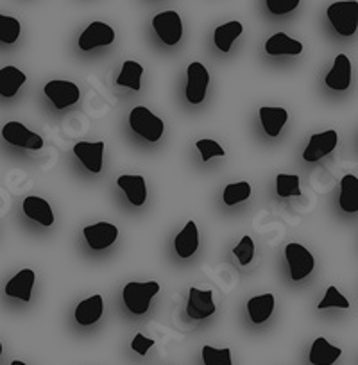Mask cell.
<instances>
[{
	"label": "cell",
	"instance_id": "cell-3",
	"mask_svg": "<svg viewBox=\"0 0 358 365\" xmlns=\"http://www.w3.org/2000/svg\"><path fill=\"white\" fill-rule=\"evenodd\" d=\"M129 124L131 129L138 136H142L147 142H158L163 136L165 125L160 117L150 113L145 106H136L129 115Z\"/></svg>",
	"mask_w": 358,
	"mask_h": 365
},
{
	"label": "cell",
	"instance_id": "cell-32",
	"mask_svg": "<svg viewBox=\"0 0 358 365\" xmlns=\"http://www.w3.org/2000/svg\"><path fill=\"white\" fill-rule=\"evenodd\" d=\"M317 308L319 310H326V308H342V310H347V308H349V301L337 290V287H328L326 296L322 297V301L317 304Z\"/></svg>",
	"mask_w": 358,
	"mask_h": 365
},
{
	"label": "cell",
	"instance_id": "cell-9",
	"mask_svg": "<svg viewBox=\"0 0 358 365\" xmlns=\"http://www.w3.org/2000/svg\"><path fill=\"white\" fill-rule=\"evenodd\" d=\"M115 41V31L104 22H92L79 36L81 51H93L97 47H106Z\"/></svg>",
	"mask_w": 358,
	"mask_h": 365
},
{
	"label": "cell",
	"instance_id": "cell-6",
	"mask_svg": "<svg viewBox=\"0 0 358 365\" xmlns=\"http://www.w3.org/2000/svg\"><path fill=\"white\" fill-rule=\"evenodd\" d=\"M153 27L165 45H175L183 36V22L175 11L158 13L153 19Z\"/></svg>",
	"mask_w": 358,
	"mask_h": 365
},
{
	"label": "cell",
	"instance_id": "cell-2",
	"mask_svg": "<svg viewBox=\"0 0 358 365\" xmlns=\"http://www.w3.org/2000/svg\"><path fill=\"white\" fill-rule=\"evenodd\" d=\"M160 292V283L147 282L136 283L131 282L122 290V299H124L126 308L135 315H143L150 307V301Z\"/></svg>",
	"mask_w": 358,
	"mask_h": 365
},
{
	"label": "cell",
	"instance_id": "cell-17",
	"mask_svg": "<svg viewBox=\"0 0 358 365\" xmlns=\"http://www.w3.org/2000/svg\"><path fill=\"white\" fill-rule=\"evenodd\" d=\"M24 213H26L29 219L36 220L41 226L48 227L54 224V213H52L51 205L45 201L44 197H36V195H31V197L24 199Z\"/></svg>",
	"mask_w": 358,
	"mask_h": 365
},
{
	"label": "cell",
	"instance_id": "cell-30",
	"mask_svg": "<svg viewBox=\"0 0 358 365\" xmlns=\"http://www.w3.org/2000/svg\"><path fill=\"white\" fill-rule=\"evenodd\" d=\"M20 33H22V26L16 19L13 16L0 15V41L2 43H15L20 38Z\"/></svg>",
	"mask_w": 358,
	"mask_h": 365
},
{
	"label": "cell",
	"instance_id": "cell-35",
	"mask_svg": "<svg viewBox=\"0 0 358 365\" xmlns=\"http://www.w3.org/2000/svg\"><path fill=\"white\" fill-rule=\"evenodd\" d=\"M272 15H287L300 6V0H265Z\"/></svg>",
	"mask_w": 358,
	"mask_h": 365
},
{
	"label": "cell",
	"instance_id": "cell-5",
	"mask_svg": "<svg viewBox=\"0 0 358 365\" xmlns=\"http://www.w3.org/2000/svg\"><path fill=\"white\" fill-rule=\"evenodd\" d=\"M210 84L208 68L199 61L190 63L187 70V99L190 104H201L206 97V90Z\"/></svg>",
	"mask_w": 358,
	"mask_h": 365
},
{
	"label": "cell",
	"instance_id": "cell-21",
	"mask_svg": "<svg viewBox=\"0 0 358 365\" xmlns=\"http://www.w3.org/2000/svg\"><path fill=\"white\" fill-rule=\"evenodd\" d=\"M265 51L271 56H297L303 52V43L292 40L285 33H278L267 40Z\"/></svg>",
	"mask_w": 358,
	"mask_h": 365
},
{
	"label": "cell",
	"instance_id": "cell-25",
	"mask_svg": "<svg viewBox=\"0 0 358 365\" xmlns=\"http://www.w3.org/2000/svg\"><path fill=\"white\" fill-rule=\"evenodd\" d=\"M339 206L346 213L358 212V178L353 174L344 175L340 181Z\"/></svg>",
	"mask_w": 358,
	"mask_h": 365
},
{
	"label": "cell",
	"instance_id": "cell-11",
	"mask_svg": "<svg viewBox=\"0 0 358 365\" xmlns=\"http://www.w3.org/2000/svg\"><path fill=\"white\" fill-rule=\"evenodd\" d=\"M84 238H86L88 245L93 249V251H103V249L110 247L115 244L118 237L117 226L110 222H97L93 226H86L83 230Z\"/></svg>",
	"mask_w": 358,
	"mask_h": 365
},
{
	"label": "cell",
	"instance_id": "cell-8",
	"mask_svg": "<svg viewBox=\"0 0 358 365\" xmlns=\"http://www.w3.org/2000/svg\"><path fill=\"white\" fill-rule=\"evenodd\" d=\"M2 136H4V140L8 143H11L15 147H22V149L40 150L44 147V138L40 135H36V133L31 131V129H27L20 122H8L2 128Z\"/></svg>",
	"mask_w": 358,
	"mask_h": 365
},
{
	"label": "cell",
	"instance_id": "cell-4",
	"mask_svg": "<svg viewBox=\"0 0 358 365\" xmlns=\"http://www.w3.org/2000/svg\"><path fill=\"white\" fill-rule=\"evenodd\" d=\"M285 256L290 269V278L294 282H301V279L307 278L308 274H312V270H314L315 259L305 245L289 244L285 247Z\"/></svg>",
	"mask_w": 358,
	"mask_h": 365
},
{
	"label": "cell",
	"instance_id": "cell-38",
	"mask_svg": "<svg viewBox=\"0 0 358 365\" xmlns=\"http://www.w3.org/2000/svg\"><path fill=\"white\" fill-rule=\"evenodd\" d=\"M0 354H2V344H0Z\"/></svg>",
	"mask_w": 358,
	"mask_h": 365
},
{
	"label": "cell",
	"instance_id": "cell-23",
	"mask_svg": "<svg viewBox=\"0 0 358 365\" xmlns=\"http://www.w3.org/2000/svg\"><path fill=\"white\" fill-rule=\"evenodd\" d=\"M27 77L16 66H4L0 68V96L2 97H15L22 84L26 83Z\"/></svg>",
	"mask_w": 358,
	"mask_h": 365
},
{
	"label": "cell",
	"instance_id": "cell-10",
	"mask_svg": "<svg viewBox=\"0 0 358 365\" xmlns=\"http://www.w3.org/2000/svg\"><path fill=\"white\" fill-rule=\"evenodd\" d=\"M339 143V135L333 129H328L324 133H317V135L310 136V142H308L307 149L303 153L305 161H319L321 158L328 156L329 153H333V149Z\"/></svg>",
	"mask_w": 358,
	"mask_h": 365
},
{
	"label": "cell",
	"instance_id": "cell-26",
	"mask_svg": "<svg viewBox=\"0 0 358 365\" xmlns=\"http://www.w3.org/2000/svg\"><path fill=\"white\" fill-rule=\"evenodd\" d=\"M242 31H244V26H242L240 22H227L224 24V26L217 27L215 34H213L217 48H219L220 52H224V54L230 52L231 45H233V41L240 36Z\"/></svg>",
	"mask_w": 358,
	"mask_h": 365
},
{
	"label": "cell",
	"instance_id": "cell-33",
	"mask_svg": "<svg viewBox=\"0 0 358 365\" xmlns=\"http://www.w3.org/2000/svg\"><path fill=\"white\" fill-rule=\"evenodd\" d=\"M233 255L237 256L240 265H249V263H251L252 256H255V242H252V238L249 237V235H245V237L238 242L237 247L233 249Z\"/></svg>",
	"mask_w": 358,
	"mask_h": 365
},
{
	"label": "cell",
	"instance_id": "cell-24",
	"mask_svg": "<svg viewBox=\"0 0 358 365\" xmlns=\"http://www.w3.org/2000/svg\"><path fill=\"white\" fill-rule=\"evenodd\" d=\"M275 296L272 294H262V296L251 297L247 301L249 317L255 324H263L275 312Z\"/></svg>",
	"mask_w": 358,
	"mask_h": 365
},
{
	"label": "cell",
	"instance_id": "cell-19",
	"mask_svg": "<svg viewBox=\"0 0 358 365\" xmlns=\"http://www.w3.org/2000/svg\"><path fill=\"white\" fill-rule=\"evenodd\" d=\"M117 185L128 195L129 202L135 206H142L147 199L145 179L142 175H121L117 179Z\"/></svg>",
	"mask_w": 358,
	"mask_h": 365
},
{
	"label": "cell",
	"instance_id": "cell-29",
	"mask_svg": "<svg viewBox=\"0 0 358 365\" xmlns=\"http://www.w3.org/2000/svg\"><path fill=\"white\" fill-rule=\"evenodd\" d=\"M251 195V185L247 181L230 182L223 192V199L227 206H233L237 202H244Z\"/></svg>",
	"mask_w": 358,
	"mask_h": 365
},
{
	"label": "cell",
	"instance_id": "cell-18",
	"mask_svg": "<svg viewBox=\"0 0 358 365\" xmlns=\"http://www.w3.org/2000/svg\"><path fill=\"white\" fill-rule=\"evenodd\" d=\"M342 354L340 347L332 346L324 336H319L314 340L310 347V354H308V360L312 365H333Z\"/></svg>",
	"mask_w": 358,
	"mask_h": 365
},
{
	"label": "cell",
	"instance_id": "cell-14",
	"mask_svg": "<svg viewBox=\"0 0 358 365\" xmlns=\"http://www.w3.org/2000/svg\"><path fill=\"white\" fill-rule=\"evenodd\" d=\"M34 283H36V272L33 269H22L8 282V285L4 289L6 296L16 297V299H22L26 303H29Z\"/></svg>",
	"mask_w": 358,
	"mask_h": 365
},
{
	"label": "cell",
	"instance_id": "cell-7",
	"mask_svg": "<svg viewBox=\"0 0 358 365\" xmlns=\"http://www.w3.org/2000/svg\"><path fill=\"white\" fill-rule=\"evenodd\" d=\"M45 96L48 97L56 110H65V108L73 106L79 101L81 91L76 83L70 81H51L44 88Z\"/></svg>",
	"mask_w": 358,
	"mask_h": 365
},
{
	"label": "cell",
	"instance_id": "cell-1",
	"mask_svg": "<svg viewBox=\"0 0 358 365\" xmlns=\"http://www.w3.org/2000/svg\"><path fill=\"white\" fill-rule=\"evenodd\" d=\"M329 24L340 36H353L358 29V2L357 0H342L335 2L326 11Z\"/></svg>",
	"mask_w": 358,
	"mask_h": 365
},
{
	"label": "cell",
	"instance_id": "cell-13",
	"mask_svg": "<svg viewBox=\"0 0 358 365\" xmlns=\"http://www.w3.org/2000/svg\"><path fill=\"white\" fill-rule=\"evenodd\" d=\"M73 154L93 174H99L103 170L104 142H79L73 145Z\"/></svg>",
	"mask_w": 358,
	"mask_h": 365
},
{
	"label": "cell",
	"instance_id": "cell-15",
	"mask_svg": "<svg viewBox=\"0 0 358 365\" xmlns=\"http://www.w3.org/2000/svg\"><path fill=\"white\" fill-rule=\"evenodd\" d=\"M324 83L328 84L332 90H347L351 83V61L347 59L346 54H339L333 61V68L329 70L326 76Z\"/></svg>",
	"mask_w": 358,
	"mask_h": 365
},
{
	"label": "cell",
	"instance_id": "cell-28",
	"mask_svg": "<svg viewBox=\"0 0 358 365\" xmlns=\"http://www.w3.org/2000/svg\"><path fill=\"white\" fill-rule=\"evenodd\" d=\"M276 192L280 197H301L300 175L278 174L276 178Z\"/></svg>",
	"mask_w": 358,
	"mask_h": 365
},
{
	"label": "cell",
	"instance_id": "cell-31",
	"mask_svg": "<svg viewBox=\"0 0 358 365\" xmlns=\"http://www.w3.org/2000/svg\"><path fill=\"white\" fill-rule=\"evenodd\" d=\"M203 361L205 365H233L231 361V349H215L212 346L203 347Z\"/></svg>",
	"mask_w": 358,
	"mask_h": 365
},
{
	"label": "cell",
	"instance_id": "cell-20",
	"mask_svg": "<svg viewBox=\"0 0 358 365\" xmlns=\"http://www.w3.org/2000/svg\"><path fill=\"white\" fill-rule=\"evenodd\" d=\"M260 120H262L263 131L275 138V136H278L282 133L283 125L289 120V113L283 108L263 106L260 108Z\"/></svg>",
	"mask_w": 358,
	"mask_h": 365
},
{
	"label": "cell",
	"instance_id": "cell-27",
	"mask_svg": "<svg viewBox=\"0 0 358 365\" xmlns=\"http://www.w3.org/2000/svg\"><path fill=\"white\" fill-rule=\"evenodd\" d=\"M143 66L136 61H126L122 65V72L118 76L117 84L118 86H128L131 90L138 91L140 90V79H142Z\"/></svg>",
	"mask_w": 358,
	"mask_h": 365
},
{
	"label": "cell",
	"instance_id": "cell-22",
	"mask_svg": "<svg viewBox=\"0 0 358 365\" xmlns=\"http://www.w3.org/2000/svg\"><path fill=\"white\" fill-rule=\"evenodd\" d=\"M175 252H178L181 258H190L199 247V233L198 226H195L194 220H188L187 226L181 230V233L175 237Z\"/></svg>",
	"mask_w": 358,
	"mask_h": 365
},
{
	"label": "cell",
	"instance_id": "cell-16",
	"mask_svg": "<svg viewBox=\"0 0 358 365\" xmlns=\"http://www.w3.org/2000/svg\"><path fill=\"white\" fill-rule=\"evenodd\" d=\"M104 312V301L103 296L96 294V296L88 297V299L81 301L76 308V321L81 326H92L103 317Z\"/></svg>",
	"mask_w": 358,
	"mask_h": 365
},
{
	"label": "cell",
	"instance_id": "cell-12",
	"mask_svg": "<svg viewBox=\"0 0 358 365\" xmlns=\"http://www.w3.org/2000/svg\"><path fill=\"white\" fill-rule=\"evenodd\" d=\"M187 312L195 321H203L206 317H212L215 314V303H213L212 290H199L192 287L188 292Z\"/></svg>",
	"mask_w": 358,
	"mask_h": 365
},
{
	"label": "cell",
	"instance_id": "cell-36",
	"mask_svg": "<svg viewBox=\"0 0 358 365\" xmlns=\"http://www.w3.org/2000/svg\"><path fill=\"white\" fill-rule=\"evenodd\" d=\"M153 346H154V340L147 339V336H143L142 333H136L135 339H133V342H131L133 351H136L140 356H145L147 351H149Z\"/></svg>",
	"mask_w": 358,
	"mask_h": 365
},
{
	"label": "cell",
	"instance_id": "cell-34",
	"mask_svg": "<svg viewBox=\"0 0 358 365\" xmlns=\"http://www.w3.org/2000/svg\"><path fill=\"white\" fill-rule=\"evenodd\" d=\"M195 147H198V150L201 153L203 161H208L212 160V158L224 156V154H226V150L223 149V145H219L215 140H208V138L199 140V142L195 143Z\"/></svg>",
	"mask_w": 358,
	"mask_h": 365
},
{
	"label": "cell",
	"instance_id": "cell-37",
	"mask_svg": "<svg viewBox=\"0 0 358 365\" xmlns=\"http://www.w3.org/2000/svg\"><path fill=\"white\" fill-rule=\"evenodd\" d=\"M11 365H27V364H24V361H20V360H15V361H11Z\"/></svg>",
	"mask_w": 358,
	"mask_h": 365
}]
</instances>
